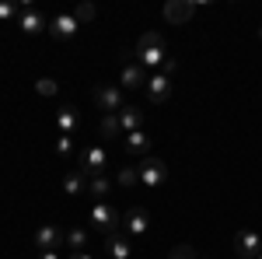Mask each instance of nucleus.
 <instances>
[{"label":"nucleus","mask_w":262,"mask_h":259,"mask_svg":"<svg viewBox=\"0 0 262 259\" xmlns=\"http://www.w3.org/2000/svg\"><path fill=\"white\" fill-rule=\"evenodd\" d=\"M53 32H56V35H74V21L70 18H56L53 21Z\"/></svg>","instance_id":"ddd939ff"},{"label":"nucleus","mask_w":262,"mask_h":259,"mask_svg":"<svg viewBox=\"0 0 262 259\" xmlns=\"http://www.w3.org/2000/svg\"><path fill=\"white\" fill-rule=\"evenodd\" d=\"M21 25H25V32H39V28H42V18H39V14H32V11H28Z\"/></svg>","instance_id":"dca6fc26"},{"label":"nucleus","mask_w":262,"mask_h":259,"mask_svg":"<svg viewBox=\"0 0 262 259\" xmlns=\"http://www.w3.org/2000/svg\"><path fill=\"white\" fill-rule=\"evenodd\" d=\"M126 228H129L133 235H143V231H147V214H143V210H133V214L126 217Z\"/></svg>","instance_id":"1a4fd4ad"},{"label":"nucleus","mask_w":262,"mask_h":259,"mask_svg":"<svg viewBox=\"0 0 262 259\" xmlns=\"http://www.w3.org/2000/svg\"><path fill=\"white\" fill-rule=\"evenodd\" d=\"M126 147H129V151H137V154H140V151H147V137H143L140 130H137V133H129V137H126Z\"/></svg>","instance_id":"f8f14e48"},{"label":"nucleus","mask_w":262,"mask_h":259,"mask_svg":"<svg viewBox=\"0 0 262 259\" xmlns=\"http://www.w3.org/2000/svg\"><path fill=\"white\" fill-rule=\"evenodd\" d=\"M168 91H171V84H168V77H150V98L164 102V98H168Z\"/></svg>","instance_id":"9d476101"},{"label":"nucleus","mask_w":262,"mask_h":259,"mask_svg":"<svg viewBox=\"0 0 262 259\" xmlns=\"http://www.w3.org/2000/svg\"><path fill=\"white\" fill-rule=\"evenodd\" d=\"M84 168H95V172H101V168H105V151H101V147H91V151L84 154Z\"/></svg>","instance_id":"6e6552de"},{"label":"nucleus","mask_w":262,"mask_h":259,"mask_svg":"<svg viewBox=\"0 0 262 259\" xmlns=\"http://www.w3.org/2000/svg\"><path fill=\"white\" fill-rule=\"evenodd\" d=\"M0 18H14V4H0Z\"/></svg>","instance_id":"5701e85b"},{"label":"nucleus","mask_w":262,"mask_h":259,"mask_svg":"<svg viewBox=\"0 0 262 259\" xmlns=\"http://www.w3.org/2000/svg\"><path fill=\"white\" fill-rule=\"evenodd\" d=\"M137 179H140V172H137V168H122V172H119V182H122V186H133Z\"/></svg>","instance_id":"f3484780"},{"label":"nucleus","mask_w":262,"mask_h":259,"mask_svg":"<svg viewBox=\"0 0 262 259\" xmlns=\"http://www.w3.org/2000/svg\"><path fill=\"white\" fill-rule=\"evenodd\" d=\"M238 252H242L245 259H248V256H255V252H262V242L255 238L252 231H242V235H238Z\"/></svg>","instance_id":"39448f33"},{"label":"nucleus","mask_w":262,"mask_h":259,"mask_svg":"<svg viewBox=\"0 0 262 259\" xmlns=\"http://www.w3.org/2000/svg\"><path fill=\"white\" fill-rule=\"evenodd\" d=\"M98 105L105 109V112H116V109L122 105V95L116 91V88H108V84H101V88H98Z\"/></svg>","instance_id":"f03ea898"},{"label":"nucleus","mask_w":262,"mask_h":259,"mask_svg":"<svg viewBox=\"0 0 262 259\" xmlns=\"http://www.w3.org/2000/svg\"><path fill=\"white\" fill-rule=\"evenodd\" d=\"M164 14H168V21H189L192 18V4H168Z\"/></svg>","instance_id":"423d86ee"},{"label":"nucleus","mask_w":262,"mask_h":259,"mask_svg":"<svg viewBox=\"0 0 262 259\" xmlns=\"http://www.w3.org/2000/svg\"><path fill=\"white\" fill-rule=\"evenodd\" d=\"M259 259H262V256H259Z\"/></svg>","instance_id":"bb28decb"},{"label":"nucleus","mask_w":262,"mask_h":259,"mask_svg":"<svg viewBox=\"0 0 262 259\" xmlns=\"http://www.w3.org/2000/svg\"><path fill=\"white\" fill-rule=\"evenodd\" d=\"M119 126L137 133V130H140V112H137V109H122V112H119Z\"/></svg>","instance_id":"0eeeda50"},{"label":"nucleus","mask_w":262,"mask_h":259,"mask_svg":"<svg viewBox=\"0 0 262 259\" xmlns=\"http://www.w3.org/2000/svg\"><path fill=\"white\" fill-rule=\"evenodd\" d=\"M84 242H88V235H84V231H70V235H67V245H70L74 252H81Z\"/></svg>","instance_id":"2eb2a0df"},{"label":"nucleus","mask_w":262,"mask_h":259,"mask_svg":"<svg viewBox=\"0 0 262 259\" xmlns=\"http://www.w3.org/2000/svg\"><path fill=\"white\" fill-rule=\"evenodd\" d=\"M74 259H91V256H84V252H74Z\"/></svg>","instance_id":"a878e982"},{"label":"nucleus","mask_w":262,"mask_h":259,"mask_svg":"<svg viewBox=\"0 0 262 259\" xmlns=\"http://www.w3.org/2000/svg\"><path fill=\"white\" fill-rule=\"evenodd\" d=\"M42 259H56V252H42Z\"/></svg>","instance_id":"393cba45"},{"label":"nucleus","mask_w":262,"mask_h":259,"mask_svg":"<svg viewBox=\"0 0 262 259\" xmlns=\"http://www.w3.org/2000/svg\"><path fill=\"white\" fill-rule=\"evenodd\" d=\"M63 242H67V238H63L56 228H49V224H46V228H39V235H35V245H39L42 252H56Z\"/></svg>","instance_id":"f257e3e1"},{"label":"nucleus","mask_w":262,"mask_h":259,"mask_svg":"<svg viewBox=\"0 0 262 259\" xmlns=\"http://www.w3.org/2000/svg\"><path fill=\"white\" fill-rule=\"evenodd\" d=\"M39 91H42V95H53V91H56V84H53V81H39Z\"/></svg>","instance_id":"4be33fe9"},{"label":"nucleus","mask_w":262,"mask_h":259,"mask_svg":"<svg viewBox=\"0 0 262 259\" xmlns=\"http://www.w3.org/2000/svg\"><path fill=\"white\" fill-rule=\"evenodd\" d=\"M91 193H95V196H105V193H108V182L95 175V179H91Z\"/></svg>","instance_id":"a211bd4d"},{"label":"nucleus","mask_w":262,"mask_h":259,"mask_svg":"<svg viewBox=\"0 0 262 259\" xmlns=\"http://www.w3.org/2000/svg\"><path fill=\"white\" fill-rule=\"evenodd\" d=\"M112 256H116V259H126V256H129V249H126V242L112 238Z\"/></svg>","instance_id":"6ab92c4d"},{"label":"nucleus","mask_w":262,"mask_h":259,"mask_svg":"<svg viewBox=\"0 0 262 259\" xmlns=\"http://www.w3.org/2000/svg\"><path fill=\"white\" fill-rule=\"evenodd\" d=\"M140 179L147 182V186H158V182L164 179V165L161 161H143L140 165Z\"/></svg>","instance_id":"7ed1b4c3"},{"label":"nucleus","mask_w":262,"mask_h":259,"mask_svg":"<svg viewBox=\"0 0 262 259\" xmlns=\"http://www.w3.org/2000/svg\"><path fill=\"white\" fill-rule=\"evenodd\" d=\"M70 147H74V144H70V137H60V154H67Z\"/></svg>","instance_id":"b1692460"},{"label":"nucleus","mask_w":262,"mask_h":259,"mask_svg":"<svg viewBox=\"0 0 262 259\" xmlns=\"http://www.w3.org/2000/svg\"><path fill=\"white\" fill-rule=\"evenodd\" d=\"M91 221L98 224L101 231H112V228H116V210H112V207H95V210H91Z\"/></svg>","instance_id":"20e7f679"},{"label":"nucleus","mask_w":262,"mask_h":259,"mask_svg":"<svg viewBox=\"0 0 262 259\" xmlns=\"http://www.w3.org/2000/svg\"><path fill=\"white\" fill-rule=\"evenodd\" d=\"M171 259H192V249H189V245H182V249L171 252Z\"/></svg>","instance_id":"412c9836"},{"label":"nucleus","mask_w":262,"mask_h":259,"mask_svg":"<svg viewBox=\"0 0 262 259\" xmlns=\"http://www.w3.org/2000/svg\"><path fill=\"white\" fill-rule=\"evenodd\" d=\"M60 126L63 130H74L77 126V112L74 109H60Z\"/></svg>","instance_id":"4468645a"},{"label":"nucleus","mask_w":262,"mask_h":259,"mask_svg":"<svg viewBox=\"0 0 262 259\" xmlns=\"http://www.w3.org/2000/svg\"><path fill=\"white\" fill-rule=\"evenodd\" d=\"M122 84H126V88L143 84V70H140V67H126V70H122Z\"/></svg>","instance_id":"9b49d317"},{"label":"nucleus","mask_w":262,"mask_h":259,"mask_svg":"<svg viewBox=\"0 0 262 259\" xmlns=\"http://www.w3.org/2000/svg\"><path fill=\"white\" fill-rule=\"evenodd\" d=\"M63 186H67V193H81V175H70Z\"/></svg>","instance_id":"aec40b11"}]
</instances>
